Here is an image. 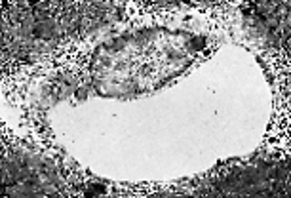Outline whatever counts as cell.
I'll return each instance as SVG.
<instances>
[{"instance_id":"obj_2","label":"cell","mask_w":291,"mask_h":198,"mask_svg":"<svg viewBox=\"0 0 291 198\" xmlns=\"http://www.w3.org/2000/svg\"><path fill=\"white\" fill-rule=\"evenodd\" d=\"M204 44H206V40H204V38H196L194 42H190V48H194V50H200Z\"/></svg>"},{"instance_id":"obj_3","label":"cell","mask_w":291,"mask_h":198,"mask_svg":"<svg viewBox=\"0 0 291 198\" xmlns=\"http://www.w3.org/2000/svg\"><path fill=\"white\" fill-rule=\"evenodd\" d=\"M76 95H78L80 99H84V97H86V90H78V91H76Z\"/></svg>"},{"instance_id":"obj_1","label":"cell","mask_w":291,"mask_h":198,"mask_svg":"<svg viewBox=\"0 0 291 198\" xmlns=\"http://www.w3.org/2000/svg\"><path fill=\"white\" fill-rule=\"evenodd\" d=\"M107 192V187L101 185V183H95V185H89V189L86 190L88 196H93V194H105Z\"/></svg>"}]
</instances>
